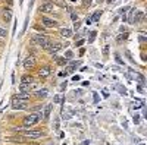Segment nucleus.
Segmentation results:
<instances>
[{
	"label": "nucleus",
	"mask_w": 147,
	"mask_h": 145,
	"mask_svg": "<svg viewBox=\"0 0 147 145\" xmlns=\"http://www.w3.org/2000/svg\"><path fill=\"white\" fill-rule=\"evenodd\" d=\"M5 141H10V142H24V141H25V138H21V136H18V138H6Z\"/></svg>",
	"instance_id": "dca6fc26"
},
{
	"label": "nucleus",
	"mask_w": 147,
	"mask_h": 145,
	"mask_svg": "<svg viewBox=\"0 0 147 145\" xmlns=\"http://www.w3.org/2000/svg\"><path fill=\"white\" fill-rule=\"evenodd\" d=\"M107 3H115V0H107Z\"/></svg>",
	"instance_id": "7c9ffc66"
},
{
	"label": "nucleus",
	"mask_w": 147,
	"mask_h": 145,
	"mask_svg": "<svg viewBox=\"0 0 147 145\" xmlns=\"http://www.w3.org/2000/svg\"><path fill=\"white\" fill-rule=\"evenodd\" d=\"M52 107H53V104H47V106L44 107V113H43V119H44V120H47V119H49V116H50Z\"/></svg>",
	"instance_id": "ddd939ff"
},
{
	"label": "nucleus",
	"mask_w": 147,
	"mask_h": 145,
	"mask_svg": "<svg viewBox=\"0 0 147 145\" xmlns=\"http://www.w3.org/2000/svg\"><path fill=\"white\" fill-rule=\"evenodd\" d=\"M100 15H102V10H97V12H96V13L93 15V19H94V21H99V18H100Z\"/></svg>",
	"instance_id": "412c9836"
},
{
	"label": "nucleus",
	"mask_w": 147,
	"mask_h": 145,
	"mask_svg": "<svg viewBox=\"0 0 147 145\" xmlns=\"http://www.w3.org/2000/svg\"><path fill=\"white\" fill-rule=\"evenodd\" d=\"M134 123H138V116H134Z\"/></svg>",
	"instance_id": "a878e982"
},
{
	"label": "nucleus",
	"mask_w": 147,
	"mask_h": 145,
	"mask_svg": "<svg viewBox=\"0 0 147 145\" xmlns=\"http://www.w3.org/2000/svg\"><path fill=\"white\" fill-rule=\"evenodd\" d=\"M22 82L24 84H32V78L30 75H24L22 76Z\"/></svg>",
	"instance_id": "f3484780"
},
{
	"label": "nucleus",
	"mask_w": 147,
	"mask_h": 145,
	"mask_svg": "<svg viewBox=\"0 0 147 145\" xmlns=\"http://www.w3.org/2000/svg\"><path fill=\"white\" fill-rule=\"evenodd\" d=\"M82 43H84V40H80V41H77V45H81Z\"/></svg>",
	"instance_id": "c756f323"
},
{
	"label": "nucleus",
	"mask_w": 147,
	"mask_h": 145,
	"mask_svg": "<svg viewBox=\"0 0 147 145\" xmlns=\"http://www.w3.org/2000/svg\"><path fill=\"white\" fill-rule=\"evenodd\" d=\"M32 40H34V43L40 44L43 50H49V47L52 45V41H50V38H49L47 35H34Z\"/></svg>",
	"instance_id": "f03ea898"
},
{
	"label": "nucleus",
	"mask_w": 147,
	"mask_h": 145,
	"mask_svg": "<svg viewBox=\"0 0 147 145\" xmlns=\"http://www.w3.org/2000/svg\"><path fill=\"white\" fill-rule=\"evenodd\" d=\"M59 101H60V97L56 95V97H55V103H59Z\"/></svg>",
	"instance_id": "393cba45"
},
{
	"label": "nucleus",
	"mask_w": 147,
	"mask_h": 145,
	"mask_svg": "<svg viewBox=\"0 0 147 145\" xmlns=\"http://www.w3.org/2000/svg\"><path fill=\"white\" fill-rule=\"evenodd\" d=\"M140 41H146V37H144V35H140Z\"/></svg>",
	"instance_id": "c85d7f7f"
},
{
	"label": "nucleus",
	"mask_w": 147,
	"mask_h": 145,
	"mask_svg": "<svg viewBox=\"0 0 147 145\" xmlns=\"http://www.w3.org/2000/svg\"><path fill=\"white\" fill-rule=\"evenodd\" d=\"M82 3H84V6H85V7H87V6L90 7V6L93 5V2H91V0H82Z\"/></svg>",
	"instance_id": "5701e85b"
},
{
	"label": "nucleus",
	"mask_w": 147,
	"mask_h": 145,
	"mask_svg": "<svg viewBox=\"0 0 147 145\" xmlns=\"http://www.w3.org/2000/svg\"><path fill=\"white\" fill-rule=\"evenodd\" d=\"M55 9V5L52 2H46L40 6V12H43V13H50V12H53Z\"/></svg>",
	"instance_id": "423d86ee"
},
{
	"label": "nucleus",
	"mask_w": 147,
	"mask_h": 145,
	"mask_svg": "<svg viewBox=\"0 0 147 145\" xmlns=\"http://www.w3.org/2000/svg\"><path fill=\"white\" fill-rule=\"evenodd\" d=\"M19 88H21V92H30L32 88H34V85H32V84H21V85H19Z\"/></svg>",
	"instance_id": "f8f14e48"
},
{
	"label": "nucleus",
	"mask_w": 147,
	"mask_h": 145,
	"mask_svg": "<svg viewBox=\"0 0 147 145\" xmlns=\"http://www.w3.org/2000/svg\"><path fill=\"white\" fill-rule=\"evenodd\" d=\"M66 63H68V60H66V59H62V57H59V59H57V65L62 66V65H66Z\"/></svg>",
	"instance_id": "aec40b11"
},
{
	"label": "nucleus",
	"mask_w": 147,
	"mask_h": 145,
	"mask_svg": "<svg viewBox=\"0 0 147 145\" xmlns=\"http://www.w3.org/2000/svg\"><path fill=\"white\" fill-rule=\"evenodd\" d=\"M30 97H31V94H30V92H19V94H16V95H15V98L22 100V101H28V100H30Z\"/></svg>",
	"instance_id": "9b49d317"
},
{
	"label": "nucleus",
	"mask_w": 147,
	"mask_h": 145,
	"mask_svg": "<svg viewBox=\"0 0 147 145\" xmlns=\"http://www.w3.org/2000/svg\"><path fill=\"white\" fill-rule=\"evenodd\" d=\"M74 27H75V29H78L80 28V22H75V25H74Z\"/></svg>",
	"instance_id": "cd10ccee"
},
{
	"label": "nucleus",
	"mask_w": 147,
	"mask_h": 145,
	"mask_svg": "<svg viewBox=\"0 0 147 145\" xmlns=\"http://www.w3.org/2000/svg\"><path fill=\"white\" fill-rule=\"evenodd\" d=\"M6 37H7V32H6V29L0 27V38H6Z\"/></svg>",
	"instance_id": "6ab92c4d"
},
{
	"label": "nucleus",
	"mask_w": 147,
	"mask_h": 145,
	"mask_svg": "<svg viewBox=\"0 0 147 145\" xmlns=\"http://www.w3.org/2000/svg\"><path fill=\"white\" fill-rule=\"evenodd\" d=\"M49 74H50V67H49V66H43V67L38 70V76H40V78H47Z\"/></svg>",
	"instance_id": "1a4fd4ad"
},
{
	"label": "nucleus",
	"mask_w": 147,
	"mask_h": 145,
	"mask_svg": "<svg viewBox=\"0 0 147 145\" xmlns=\"http://www.w3.org/2000/svg\"><path fill=\"white\" fill-rule=\"evenodd\" d=\"M65 56H66V59H71L74 54H72V51H66V54H65Z\"/></svg>",
	"instance_id": "b1692460"
},
{
	"label": "nucleus",
	"mask_w": 147,
	"mask_h": 145,
	"mask_svg": "<svg viewBox=\"0 0 147 145\" xmlns=\"http://www.w3.org/2000/svg\"><path fill=\"white\" fill-rule=\"evenodd\" d=\"M21 132L28 139H38V138L44 136V132H41V130H21Z\"/></svg>",
	"instance_id": "7ed1b4c3"
},
{
	"label": "nucleus",
	"mask_w": 147,
	"mask_h": 145,
	"mask_svg": "<svg viewBox=\"0 0 147 145\" xmlns=\"http://www.w3.org/2000/svg\"><path fill=\"white\" fill-rule=\"evenodd\" d=\"M47 94H49L47 90H38V91L34 92V97H35V98H40V100H41V98H46Z\"/></svg>",
	"instance_id": "9d476101"
},
{
	"label": "nucleus",
	"mask_w": 147,
	"mask_h": 145,
	"mask_svg": "<svg viewBox=\"0 0 147 145\" xmlns=\"http://www.w3.org/2000/svg\"><path fill=\"white\" fill-rule=\"evenodd\" d=\"M72 19H74V21H77V19H78V16H77L75 13H72Z\"/></svg>",
	"instance_id": "bb28decb"
},
{
	"label": "nucleus",
	"mask_w": 147,
	"mask_h": 145,
	"mask_svg": "<svg viewBox=\"0 0 147 145\" xmlns=\"http://www.w3.org/2000/svg\"><path fill=\"white\" fill-rule=\"evenodd\" d=\"M12 108L13 110H24V108H27V101L18 100L13 97V100H12Z\"/></svg>",
	"instance_id": "20e7f679"
},
{
	"label": "nucleus",
	"mask_w": 147,
	"mask_h": 145,
	"mask_svg": "<svg viewBox=\"0 0 147 145\" xmlns=\"http://www.w3.org/2000/svg\"><path fill=\"white\" fill-rule=\"evenodd\" d=\"M35 63H37L35 56H28L25 60H24V67H25V69H32L35 66Z\"/></svg>",
	"instance_id": "39448f33"
},
{
	"label": "nucleus",
	"mask_w": 147,
	"mask_h": 145,
	"mask_svg": "<svg viewBox=\"0 0 147 145\" xmlns=\"http://www.w3.org/2000/svg\"><path fill=\"white\" fill-rule=\"evenodd\" d=\"M60 35H62L63 38H71L72 37V31L69 28H62L60 29Z\"/></svg>",
	"instance_id": "4468645a"
},
{
	"label": "nucleus",
	"mask_w": 147,
	"mask_h": 145,
	"mask_svg": "<svg viewBox=\"0 0 147 145\" xmlns=\"http://www.w3.org/2000/svg\"><path fill=\"white\" fill-rule=\"evenodd\" d=\"M41 23H43V27H44V28H53V27L57 25V22H56V21L49 19V18H46V16L41 18Z\"/></svg>",
	"instance_id": "0eeeda50"
},
{
	"label": "nucleus",
	"mask_w": 147,
	"mask_h": 145,
	"mask_svg": "<svg viewBox=\"0 0 147 145\" xmlns=\"http://www.w3.org/2000/svg\"><path fill=\"white\" fill-rule=\"evenodd\" d=\"M41 119H43V114H41V112H34V113H31L30 116L24 117L22 123H24V126H25V128H31V126H34V125H37V123H38Z\"/></svg>",
	"instance_id": "f257e3e1"
},
{
	"label": "nucleus",
	"mask_w": 147,
	"mask_h": 145,
	"mask_svg": "<svg viewBox=\"0 0 147 145\" xmlns=\"http://www.w3.org/2000/svg\"><path fill=\"white\" fill-rule=\"evenodd\" d=\"M3 19H5L6 22H9V21L12 19V12H10V10H6V9L3 10Z\"/></svg>",
	"instance_id": "2eb2a0df"
},
{
	"label": "nucleus",
	"mask_w": 147,
	"mask_h": 145,
	"mask_svg": "<svg viewBox=\"0 0 147 145\" xmlns=\"http://www.w3.org/2000/svg\"><path fill=\"white\" fill-rule=\"evenodd\" d=\"M132 15H134V9H131V12H129V18H128V22H129V23H134V18H132Z\"/></svg>",
	"instance_id": "4be33fe9"
},
{
	"label": "nucleus",
	"mask_w": 147,
	"mask_h": 145,
	"mask_svg": "<svg viewBox=\"0 0 147 145\" xmlns=\"http://www.w3.org/2000/svg\"><path fill=\"white\" fill-rule=\"evenodd\" d=\"M59 50H62V44H60V43H52V45L50 47H49V53H50V54H56Z\"/></svg>",
	"instance_id": "6e6552de"
},
{
	"label": "nucleus",
	"mask_w": 147,
	"mask_h": 145,
	"mask_svg": "<svg viewBox=\"0 0 147 145\" xmlns=\"http://www.w3.org/2000/svg\"><path fill=\"white\" fill-rule=\"evenodd\" d=\"M143 18H144L143 12H137V16H136V19H134V22H140V21H143Z\"/></svg>",
	"instance_id": "a211bd4d"
}]
</instances>
